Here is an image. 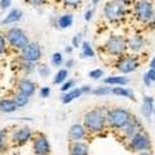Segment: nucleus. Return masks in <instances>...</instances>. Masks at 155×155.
I'll use <instances>...</instances> for the list:
<instances>
[{"label": "nucleus", "mask_w": 155, "mask_h": 155, "mask_svg": "<svg viewBox=\"0 0 155 155\" xmlns=\"http://www.w3.org/2000/svg\"><path fill=\"white\" fill-rule=\"evenodd\" d=\"M39 71H40L41 75H48V74H49V69H47L45 66H40V67H39Z\"/></svg>", "instance_id": "nucleus-36"}, {"label": "nucleus", "mask_w": 155, "mask_h": 155, "mask_svg": "<svg viewBox=\"0 0 155 155\" xmlns=\"http://www.w3.org/2000/svg\"><path fill=\"white\" fill-rule=\"evenodd\" d=\"M146 74H147V76L150 78V80L155 81V69H149V70L146 71Z\"/></svg>", "instance_id": "nucleus-34"}, {"label": "nucleus", "mask_w": 155, "mask_h": 155, "mask_svg": "<svg viewBox=\"0 0 155 155\" xmlns=\"http://www.w3.org/2000/svg\"><path fill=\"white\" fill-rule=\"evenodd\" d=\"M80 43H81V34H76V35L72 38V47L78 48L80 45Z\"/></svg>", "instance_id": "nucleus-30"}, {"label": "nucleus", "mask_w": 155, "mask_h": 155, "mask_svg": "<svg viewBox=\"0 0 155 155\" xmlns=\"http://www.w3.org/2000/svg\"><path fill=\"white\" fill-rule=\"evenodd\" d=\"M154 115H155V107H154Z\"/></svg>", "instance_id": "nucleus-49"}, {"label": "nucleus", "mask_w": 155, "mask_h": 155, "mask_svg": "<svg viewBox=\"0 0 155 155\" xmlns=\"http://www.w3.org/2000/svg\"><path fill=\"white\" fill-rule=\"evenodd\" d=\"M66 5H70V7H76V5H79L81 0H64Z\"/></svg>", "instance_id": "nucleus-31"}, {"label": "nucleus", "mask_w": 155, "mask_h": 155, "mask_svg": "<svg viewBox=\"0 0 155 155\" xmlns=\"http://www.w3.org/2000/svg\"><path fill=\"white\" fill-rule=\"evenodd\" d=\"M92 13H93V12H92L91 9H89V11H87V12H85V14H84V19H85V21H89V19L92 18Z\"/></svg>", "instance_id": "nucleus-39"}, {"label": "nucleus", "mask_w": 155, "mask_h": 155, "mask_svg": "<svg viewBox=\"0 0 155 155\" xmlns=\"http://www.w3.org/2000/svg\"><path fill=\"white\" fill-rule=\"evenodd\" d=\"M84 134H85L84 128L81 127L80 124H74L71 127V129H70V136H71L72 140H75V141H78V140H81L84 137Z\"/></svg>", "instance_id": "nucleus-15"}, {"label": "nucleus", "mask_w": 155, "mask_h": 155, "mask_svg": "<svg viewBox=\"0 0 155 155\" xmlns=\"http://www.w3.org/2000/svg\"><path fill=\"white\" fill-rule=\"evenodd\" d=\"M120 3H123V4H129V3H133L136 2V0H119Z\"/></svg>", "instance_id": "nucleus-44"}, {"label": "nucleus", "mask_w": 155, "mask_h": 155, "mask_svg": "<svg viewBox=\"0 0 155 155\" xmlns=\"http://www.w3.org/2000/svg\"><path fill=\"white\" fill-rule=\"evenodd\" d=\"M52 62H53V65H60L62 62V54L61 53H54V54L52 56Z\"/></svg>", "instance_id": "nucleus-29"}, {"label": "nucleus", "mask_w": 155, "mask_h": 155, "mask_svg": "<svg viewBox=\"0 0 155 155\" xmlns=\"http://www.w3.org/2000/svg\"><path fill=\"white\" fill-rule=\"evenodd\" d=\"M67 78V70H60L57 72V75H56V78L53 79V83L54 84H58V83H62L65 79Z\"/></svg>", "instance_id": "nucleus-25"}, {"label": "nucleus", "mask_w": 155, "mask_h": 155, "mask_svg": "<svg viewBox=\"0 0 155 155\" xmlns=\"http://www.w3.org/2000/svg\"><path fill=\"white\" fill-rule=\"evenodd\" d=\"M154 98L151 96H145L142 100V105H141V114L143 118L149 119L150 116L154 114Z\"/></svg>", "instance_id": "nucleus-11"}, {"label": "nucleus", "mask_w": 155, "mask_h": 155, "mask_svg": "<svg viewBox=\"0 0 155 155\" xmlns=\"http://www.w3.org/2000/svg\"><path fill=\"white\" fill-rule=\"evenodd\" d=\"M40 57H41V49L36 43L28 44L26 49H23V52H22V58L27 62H35Z\"/></svg>", "instance_id": "nucleus-8"}, {"label": "nucleus", "mask_w": 155, "mask_h": 155, "mask_svg": "<svg viewBox=\"0 0 155 155\" xmlns=\"http://www.w3.org/2000/svg\"><path fill=\"white\" fill-rule=\"evenodd\" d=\"M150 69H155V54H154V57L151 58V61H150Z\"/></svg>", "instance_id": "nucleus-42"}, {"label": "nucleus", "mask_w": 155, "mask_h": 155, "mask_svg": "<svg viewBox=\"0 0 155 155\" xmlns=\"http://www.w3.org/2000/svg\"><path fill=\"white\" fill-rule=\"evenodd\" d=\"M98 2H100V0H92V3H93V4H94V5H96V4H97V3H98Z\"/></svg>", "instance_id": "nucleus-47"}, {"label": "nucleus", "mask_w": 155, "mask_h": 155, "mask_svg": "<svg viewBox=\"0 0 155 155\" xmlns=\"http://www.w3.org/2000/svg\"><path fill=\"white\" fill-rule=\"evenodd\" d=\"M71 154L72 155H87L88 154V146L81 142H74L71 145Z\"/></svg>", "instance_id": "nucleus-14"}, {"label": "nucleus", "mask_w": 155, "mask_h": 155, "mask_svg": "<svg viewBox=\"0 0 155 155\" xmlns=\"http://www.w3.org/2000/svg\"><path fill=\"white\" fill-rule=\"evenodd\" d=\"M72 23V16L71 14H65V16H62L60 19H58V25H60V27L62 28H66L71 26Z\"/></svg>", "instance_id": "nucleus-24"}, {"label": "nucleus", "mask_w": 155, "mask_h": 155, "mask_svg": "<svg viewBox=\"0 0 155 155\" xmlns=\"http://www.w3.org/2000/svg\"><path fill=\"white\" fill-rule=\"evenodd\" d=\"M48 150H49V143L44 137H40L35 142V151L38 154H45L48 153Z\"/></svg>", "instance_id": "nucleus-16"}, {"label": "nucleus", "mask_w": 155, "mask_h": 155, "mask_svg": "<svg viewBox=\"0 0 155 155\" xmlns=\"http://www.w3.org/2000/svg\"><path fill=\"white\" fill-rule=\"evenodd\" d=\"M72 84H74V81H72V80H69V81H67V83H65L64 85H62L61 91H62V92H66L67 89H70V88H71Z\"/></svg>", "instance_id": "nucleus-32"}, {"label": "nucleus", "mask_w": 155, "mask_h": 155, "mask_svg": "<svg viewBox=\"0 0 155 155\" xmlns=\"http://www.w3.org/2000/svg\"><path fill=\"white\" fill-rule=\"evenodd\" d=\"M140 66V60L137 56L134 54H125L122 56L116 62L115 67L118 69L122 74H129L137 70V67Z\"/></svg>", "instance_id": "nucleus-6"}, {"label": "nucleus", "mask_w": 155, "mask_h": 155, "mask_svg": "<svg viewBox=\"0 0 155 155\" xmlns=\"http://www.w3.org/2000/svg\"><path fill=\"white\" fill-rule=\"evenodd\" d=\"M124 130H125V134L129 136V137H133V136L137 132V124H136V122L133 119H130V122L124 127Z\"/></svg>", "instance_id": "nucleus-22"}, {"label": "nucleus", "mask_w": 155, "mask_h": 155, "mask_svg": "<svg viewBox=\"0 0 155 155\" xmlns=\"http://www.w3.org/2000/svg\"><path fill=\"white\" fill-rule=\"evenodd\" d=\"M19 92L28 97V96H31L34 92H35V85H34L32 81L25 79V80H22L21 83H19Z\"/></svg>", "instance_id": "nucleus-13"}, {"label": "nucleus", "mask_w": 155, "mask_h": 155, "mask_svg": "<svg viewBox=\"0 0 155 155\" xmlns=\"http://www.w3.org/2000/svg\"><path fill=\"white\" fill-rule=\"evenodd\" d=\"M113 94L122 96V97H129V98L133 100V101L136 100L133 92L130 89H128V88H124V87H115V88H113Z\"/></svg>", "instance_id": "nucleus-17"}, {"label": "nucleus", "mask_w": 155, "mask_h": 155, "mask_svg": "<svg viewBox=\"0 0 155 155\" xmlns=\"http://www.w3.org/2000/svg\"><path fill=\"white\" fill-rule=\"evenodd\" d=\"M4 47H5V40H4V38L0 35V54L3 53V51H4Z\"/></svg>", "instance_id": "nucleus-37"}, {"label": "nucleus", "mask_w": 155, "mask_h": 155, "mask_svg": "<svg viewBox=\"0 0 155 155\" xmlns=\"http://www.w3.org/2000/svg\"><path fill=\"white\" fill-rule=\"evenodd\" d=\"M7 39L8 41L11 43V45L14 48H18V49H26L28 45V39L25 35V32L19 28H11L7 32Z\"/></svg>", "instance_id": "nucleus-7"}, {"label": "nucleus", "mask_w": 155, "mask_h": 155, "mask_svg": "<svg viewBox=\"0 0 155 155\" xmlns=\"http://www.w3.org/2000/svg\"><path fill=\"white\" fill-rule=\"evenodd\" d=\"M94 94L97 96H104V94H110L113 93V88H109V87H98L97 89L92 91Z\"/></svg>", "instance_id": "nucleus-26"}, {"label": "nucleus", "mask_w": 155, "mask_h": 155, "mask_svg": "<svg viewBox=\"0 0 155 155\" xmlns=\"http://www.w3.org/2000/svg\"><path fill=\"white\" fill-rule=\"evenodd\" d=\"M145 47V39L142 35L136 34V35L130 36L127 40V49H129L133 53H140Z\"/></svg>", "instance_id": "nucleus-10"}, {"label": "nucleus", "mask_w": 155, "mask_h": 155, "mask_svg": "<svg viewBox=\"0 0 155 155\" xmlns=\"http://www.w3.org/2000/svg\"><path fill=\"white\" fill-rule=\"evenodd\" d=\"M81 92L83 93H89V92H92V89H91V87L89 85H84V87H81Z\"/></svg>", "instance_id": "nucleus-40"}, {"label": "nucleus", "mask_w": 155, "mask_h": 155, "mask_svg": "<svg viewBox=\"0 0 155 155\" xmlns=\"http://www.w3.org/2000/svg\"><path fill=\"white\" fill-rule=\"evenodd\" d=\"M81 57H94V51L88 41L81 43Z\"/></svg>", "instance_id": "nucleus-21"}, {"label": "nucleus", "mask_w": 155, "mask_h": 155, "mask_svg": "<svg viewBox=\"0 0 155 155\" xmlns=\"http://www.w3.org/2000/svg\"><path fill=\"white\" fill-rule=\"evenodd\" d=\"M133 13L142 23H150L155 18L154 3L151 0H136L133 3Z\"/></svg>", "instance_id": "nucleus-1"}, {"label": "nucleus", "mask_w": 155, "mask_h": 155, "mask_svg": "<svg viewBox=\"0 0 155 155\" xmlns=\"http://www.w3.org/2000/svg\"><path fill=\"white\" fill-rule=\"evenodd\" d=\"M105 51L114 57H120L127 51V39L122 35H111L105 43Z\"/></svg>", "instance_id": "nucleus-3"}, {"label": "nucleus", "mask_w": 155, "mask_h": 155, "mask_svg": "<svg viewBox=\"0 0 155 155\" xmlns=\"http://www.w3.org/2000/svg\"><path fill=\"white\" fill-rule=\"evenodd\" d=\"M48 94H49V88H48V87H45V88H41L40 96H41V97H47Z\"/></svg>", "instance_id": "nucleus-38"}, {"label": "nucleus", "mask_w": 155, "mask_h": 155, "mask_svg": "<svg viewBox=\"0 0 155 155\" xmlns=\"http://www.w3.org/2000/svg\"><path fill=\"white\" fill-rule=\"evenodd\" d=\"M140 155H150V154H147V153H141Z\"/></svg>", "instance_id": "nucleus-48"}, {"label": "nucleus", "mask_w": 155, "mask_h": 155, "mask_svg": "<svg viewBox=\"0 0 155 155\" xmlns=\"http://www.w3.org/2000/svg\"><path fill=\"white\" fill-rule=\"evenodd\" d=\"M104 83L109 84V85H115V87H124L129 83V78L124 76V75H114V76L105 78Z\"/></svg>", "instance_id": "nucleus-12"}, {"label": "nucleus", "mask_w": 155, "mask_h": 155, "mask_svg": "<svg viewBox=\"0 0 155 155\" xmlns=\"http://www.w3.org/2000/svg\"><path fill=\"white\" fill-rule=\"evenodd\" d=\"M71 51H72V48H70V47H69V48H66V52H67V53H70Z\"/></svg>", "instance_id": "nucleus-46"}, {"label": "nucleus", "mask_w": 155, "mask_h": 155, "mask_svg": "<svg viewBox=\"0 0 155 155\" xmlns=\"http://www.w3.org/2000/svg\"><path fill=\"white\" fill-rule=\"evenodd\" d=\"M102 75H104L102 69H94L89 72V78H92V79H100V78H102Z\"/></svg>", "instance_id": "nucleus-28"}, {"label": "nucleus", "mask_w": 155, "mask_h": 155, "mask_svg": "<svg viewBox=\"0 0 155 155\" xmlns=\"http://www.w3.org/2000/svg\"><path fill=\"white\" fill-rule=\"evenodd\" d=\"M130 145H132L133 150H137V151H142V150H147L151 146L150 143V140L146 134H143L141 132L136 133L132 137V141H130Z\"/></svg>", "instance_id": "nucleus-9"}, {"label": "nucleus", "mask_w": 155, "mask_h": 155, "mask_svg": "<svg viewBox=\"0 0 155 155\" xmlns=\"http://www.w3.org/2000/svg\"><path fill=\"white\" fill-rule=\"evenodd\" d=\"M142 80H143V84L146 85V87H150V85H151V83H153V81L150 80V78L147 76L146 72H145V74H143V76H142Z\"/></svg>", "instance_id": "nucleus-33"}, {"label": "nucleus", "mask_w": 155, "mask_h": 155, "mask_svg": "<svg viewBox=\"0 0 155 155\" xmlns=\"http://www.w3.org/2000/svg\"><path fill=\"white\" fill-rule=\"evenodd\" d=\"M22 17V12L19 11V9H13V11L9 12L8 16L4 18V21L3 23L5 25V23H13V22H16V21H19Z\"/></svg>", "instance_id": "nucleus-18"}, {"label": "nucleus", "mask_w": 155, "mask_h": 155, "mask_svg": "<svg viewBox=\"0 0 155 155\" xmlns=\"http://www.w3.org/2000/svg\"><path fill=\"white\" fill-rule=\"evenodd\" d=\"M84 123L92 132H100L105 127V116L98 110H92L84 115Z\"/></svg>", "instance_id": "nucleus-5"}, {"label": "nucleus", "mask_w": 155, "mask_h": 155, "mask_svg": "<svg viewBox=\"0 0 155 155\" xmlns=\"http://www.w3.org/2000/svg\"><path fill=\"white\" fill-rule=\"evenodd\" d=\"M30 136H31L30 130H28L27 128H23V129H19L18 132L14 134V138H17L18 141H26V140H28Z\"/></svg>", "instance_id": "nucleus-23"}, {"label": "nucleus", "mask_w": 155, "mask_h": 155, "mask_svg": "<svg viewBox=\"0 0 155 155\" xmlns=\"http://www.w3.org/2000/svg\"><path fill=\"white\" fill-rule=\"evenodd\" d=\"M3 140H4V133L0 132V149H2V145H3Z\"/></svg>", "instance_id": "nucleus-45"}, {"label": "nucleus", "mask_w": 155, "mask_h": 155, "mask_svg": "<svg viewBox=\"0 0 155 155\" xmlns=\"http://www.w3.org/2000/svg\"><path fill=\"white\" fill-rule=\"evenodd\" d=\"M83 92H81V89L80 88H78V89H72V91H70V92H67V93L62 97V102L64 104H69V102H71L72 100H75V98H78Z\"/></svg>", "instance_id": "nucleus-20"}, {"label": "nucleus", "mask_w": 155, "mask_h": 155, "mask_svg": "<svg viewBox=\"0 0 155 155\" xmlns=\"http://www.w3.org/2000/svg\"><path fill=\"white\" fill-rule=\"evenodd\" d=\"M72 66H74V60H72V58H70V60L66 62V67H72Z\"/></svg>", "instance_id": "nucleus-43"}, {"label": "nucleus", "mask_w": 155, "mask_h": 155, "mask_svg": "<svg viewBox=\"0 0 155 155\" xmlns=\"http://www.w3.org/2000/svg\"><path fill=\"white\" fill-rule=\"evenodd\" d=\"M11 2H12V0H2V2H0V8H2V9L8 8L9 5H11Z\"/></svg>", "instance_id": "nucleus-35"}, {"label": "nucleus", "mask_w": 155, "mask_h": 155, "mask_svg": "<svg viewBox=\"0 0 155 155\" xmlns=\"http://www.w3.org/2000/svg\"><path fill=\"white\" fill-rule=\"evenodd\" d=\"M31 4H35V5H39V4H43L45 3V0H30Z\"/></svg>", "instance_id": "nucleus-41"}, {"label": "nucleus", "mask_w": 155, "mask_h": 155, "mask_svg": "<svg viewBox=\"0 0 155 155\" xmlns=\"http://www.w3.org/2000/svg\"><path fill=\"white\" fill-rule=\"evenodd\" d=\"M104 16L110 22L122 21L125 17V7L119 0H110L104 7Z\"/></svg>", "instance_id": "nucleus-2"}, {"label": "nucleus", "mask_w": 155, "mask_h": 155, "mask_svg": "<svg viewBox=\"0 0 155 155\" xmlns=\"http://www.w3.org/2000/svg\"><path fill=\"white\" fill-rule=\"evenodd\" d=\"M130 119H132V116H130L129 111L124 109H113L107 114V120L111 124V127L119 129L124 128L130 122Z\"/></svg>", "instance_id": "nucleus-4"}, {"label": "nucleus", "mask_w": 155, "mask_h": 155, "mask_svg": "<svg viewBox=\"0 0 155 155\" xmlns=\"http://www.w3.org/2000/svg\"><path fill=\"white\" fill-rule=\"evenodd\" d=\"M17 107V105L14 101H11V100H2L0 101V111L3 113H12L14 111Z\"/></svg>", "instance_id": "nucleus-19"}, {"label": "nucleus", "mask_w": 155, "mask_h": 155, "mask_svg": "<svg viewBox=\"0 0 155 155\" xmlns=\"http://www.w3.org/2000/svg\"><path fill=\"white\" fill-rule=\"evenodd\" d=\"M14 102H16L17 106H23V105H26V104H27V96L19 92V93L16 96V98H14Z\"/></svg>", "instance_id": "nucleus-27"}]
</instances>
